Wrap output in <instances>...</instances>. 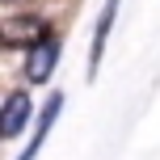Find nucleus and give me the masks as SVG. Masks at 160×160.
Instances as JSON below:
<instances>
[{"label": "nucleus", "instance_id": "f257e3e1", "mask_svg": "<svg viewBox=\"0 0 160 160\" xmlns=\"http://www.w3.org/2000/svg\"><path fill=\"white\" fill-rule=\"evenodd\" d=\"M0 34H4V47H30L34 51V47H42L51 38V25L38 13H8L0 21Z\"/></svg>", "mask_w": 160, "mask_h": 160}, {"label": "nucleus", "instance_id": "20e7f679", "mask_svg": "<svg viewBox=\"0 0 160 160\" xmlns=\"http://www.w3.org/2000/svg\"><path fill=\"white\" fill-rule=\"evenodd\" d=\"M114 13H118V0L105 4V17L97 21V34H93V68L101 63V51H105V38H110V25H114Z\"/></svg>", "mask_w": 160, "mask_h": 160}, {"label": "nucleus", "instance_id": "f03ea898", "mask_svg": "<svg viewBox=\"0 0 160 160\" xmlns=\"http://www.w3.org/2000/svg\"><path fill=\"white\" fill-rule=\"evenodd\" d=\"M55 63H59V38L51 34L42 47H34V51H30V59H25V80H34V84H47L51 72H55Z\"/></svg>", "mask_w": 160, "mask_h": 160}, {"label": "nucleus", "instance_id": "7ed1b4c3", "mask_svg": "<svg viewBox=\"0 0 160 160\" xmlns=\"http://www.w3.org/2000/svg\"><path fill=\"white\" fill-rule=\"evenodd\" d=\"M25 118H30V97H25V93H8V101H4V114H0V135H4V139L21 135Z\"/></svg>", "mask_w": 160, "mask_h": 160}]
</instances>
